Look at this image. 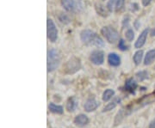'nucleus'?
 Instances as JSON below:
<instances>
[{
    "instance_id": "15",
    "label": "nucleus",
    "mask_w": 155,
    "mask_h": 128,
    "mask_svg": "<svg viewBox=\"0 0 155 128\" xmlns=\"http://www.w3.org/2000/svg\"><path fill=\"white\" fill-rule=\"evenodd\" d=\"M155 61V49L148 51L145 56L144 65L145 66H149Z\"/></svg>"
},
{
    "instance_id": "25",
    "label": "nucleus",
    "mask_w": 155,
    "mask_h": 128,
    "mask_svg": "<svg viewBox=\"0 0 155 128\" xmlns=\"http://www.w3.org/2000/svg\"><path fill=\"white\" fill-rule=\"evenodd\" d=\"M149 128H155V119L153 120L149 124Z\"/></svg>"
},
{
    "instance_id": "18",
    "label": "nucleus",
    "mask_w": 155,
    "mask_h": 128,
    "mask_svg": "<svg viewBox=\"0 0 155 128\" xmlns=\"http://www.w3.org/2000/svg\"><path fill=\"white\" fill-rule=\"evenodd\" d=\"M114 95H115V91H114L113 89H106L105 91L104 92L103 97H102V98H103V101L106 102V101H109L110 100Z\"/></svg>"
},
{
    "instance_id": "11",
    "label": "nucleus",
    "mask_w": 155,
    "mask_h": 128,
    "mask_svg": "<svg viewBox=\"0 0 155 128\" xmlns=\"http://www.w3.org/2000/svg\"><path fill=\"white\" fill-rule=\"evenodd\" d=\"M73 123L75 124V126H77L78 127H84L89 123V118L85 114H81L74 118Z\"/></svg>"
},
{
    "instance_id": "24",
    "label": "nucleus",
    "mask_w": 155,
    "mask_h": 128,
    "mask_svg": "<svg viewBox=\"0 0 155 128\" xmlns=\"http://www.w3.org/2000/svg\"><path fill=\"white\" fill-rule=\"evenodd\" d=\"M151 2H152V0H141V3H142L143 6L149 5Z\"/></svg>"
},
{
    "instance_id": "13",
    "label": "nucleus",
    "mask_w": 155,
    "mask_h": 128,
    "mask_svg": "<svg viewBox=\"0 0 155 128\" xmlns=\"http://www.w3.org/2000/svg\"><path fill=\"white\" fill-rule=\"evenodd\" d=\"M137 83L134 81V78H128L127 81L125 82V85L124 88L129 93H134L135 89L137 88Z\"/></svg>"
},
{
    "instance_id": "16",
    "label": "nucleus",
    "mask_w": 155,
    "mask_h": 128,
    "mask_svg": "<svg viewBox=\"0 0 155 128\" xmlns=\"http://www.w3.org/2000/svg\"><path fill=\"white\" fill-rule=\"evenodd\" d=\"M48 109H49L50 112L56 114H62L64 113L63 107L60 106V105H56L54 102H51L48 105Z\"/></svg>"
},
{
    "instance_id": "17",
    "label": "nucleus",
    "mask_w": 155,
    "mask_h": 128,
    "mask_svg": "<svg viewBox=\"0 0 155 128\" xmlns=\"http://www.w3.org/2000/svg\"><path fill=\"white\" fill-rule=\"evenodd\" d=\"M143 55H144V53L142 50H138L134 55V62L136 66H139L141 61H142V59H143Z\"/></svg>"
},
{
    "instance_id": "1",
    "label": "nucleus",
    "mask_w": 155,
    "mask_h": 128,
    "mask_svg": "<svg viewBox=\"0 0 155 128\" xmlns=\"http://www.w3.org/2000/svg\"><path fill=\"white\" fill-rule=\"evenodd\" d=\"M80 40L84 44L90 46H96V47H104V41L100 37L99 35L94 31L90 29H84L80 33Z\"/></svg>"
},
{
    "instance_id": "26",
    "label": "nucleus",
    "mask_w": 155,
    "mask_h": 128,
    "mask_svg": "<svg viewBox=\"0 0 155 128\" xmlns=\"http://www.w3.org/2000/svg\"><path fill=\"white\" fill-rule=\"evenodd\" d=\"M152 34V36H155V28H154V29L152 31V34Z\"/></svg>"
},
{
    "instance_id": "9",
    "label": "nucleus",
    "mask_w": 155,
    "mask_h": 128,
    "mask_svg": "<svg viewBox=\"0 0 155 128\" xmlns=\"http://www.w3.org/2000/svg\"><path fill=\"white\" fill-rule=\"evenodd\" d=\"M148 31H149V29L148 28H146V29H144L140 33V36L138 37V39H137V40L134 43V47L135 48L139 49V48H141L144 46L145 43H146V40H147V38Z\"/></svg>"
},
{
    "instance_id": "22",
    "label": "nucleus",
    "mask_w": 155,
    "mask_h": 128,
    "mask_svg": "<svg viewBox=\"0 0 155 128\" xmlns=\"http://www.w3.org/2000/svg\"><path fill=\"white\" fill-rule=\"evenodd\" d=\"M118 47L119 49L121 51H127L128 49V46L126 44L125 40L123 39H120L119 40V43H118Z\"/></svg>"
},
{
    "instance_id": "19",
    "label": "nucleus",
    "mask_w": 155,
    "mask_h": 128,
    "mask_svg": "<svg viewBox=\"0 0 155 128\" xmlns=\"http://www.w3.org/2000/svg\"><path fill=\"white\" fill-rule=\"evenodd\" d=\"M118 102H120V99H119V98H116V99L113 101H111V102H110V103H108V104L104 107L103 112H108V111H110V110H112V109H114V108L116 107V105H117V103H118Z\"/></svg>"
},
{
    "instance_id": "2",
    "label": "nucleus",
    "mask_w": 155,
    "mask_h": 128,
    "mask_svg": "<svg viewBox=\"0 0 155 128\" xmlns=\"http://www.w3.org/2000/svg\"><path fill=\"white\" fill-rule=\"evenodd\" d=\"M61 64V54L59 51L54 48H52L48 51L47 57V68L48 72H52L55 71Z\"/></svg>"
},
{
    "instance_id": "12",
    "label": "nucleus",
    "mask_w": 155,
    "mask_h": 128,
    "mask_svg": "<svg viewBox=\"0 0 155 128\" xmlns=\"http://www.w3.org/2000/svg\"><path fill=\"white\" fill-rule=\"evenodd\" d=\"M108 62L111 66L116 67L121 64V58L116 53H110L108 55Z\"/></svg>"
},
{
    "instance_id": "6",
    "label": "nucleus",
    "mask_w": 155,
    "mask_h": 128,
    "mask_svg": "<svg viewBox=\"0 0 155 128\" xmlns=\"http://www.w3.org/2000/svg\"><path fill=\"white\" fill-rule=\"evenodd\" d=\"M90 61L96 66H101L104 62V53L101 50L93 51L90 55Z\"/></svg>"
},
{
    "instance_id": "20",
    "label": "nucleus",
    "mask_w": 155,
    "mask_h": 128,
    "mask_svg": "<svg viewBox=\"0 0 155 128\" xmlns=\"http://www.w3.org/2000/svg\"><path fill=\"white\" fill-rule=\"evenodd\" d=\"M136 78H138L140 81H144L145 79L148 78V72H146V71H140L135 74Z\"/></svg>"
},
{
    "instance_id": "5",
    "label": "nucleus",
    "mask_w": 155,
    "mask_h": 128,
    "mask_svg": "<svg viewBox=\"0 0 155 128\" xmlns=\"http://www.w3.org/2000/svg\"><path fill=\"white\" fill-rule=\"evenodd\" d=\"M47 34H48V39L51 42H55L58 38V29L56 28L54 21L50 18L47 20Z\"/></svg>"
},
{
    "instance_id": "4",
    "label": "nucleus",
    "mask_w": 155,
    "mask_h": 128,
    "mask_svg": "<svg viewBox=\"0 0 155 128\" xmlns=\"http://www.w3.org/2000/svg\"><path fill=\"white\" fill-rule=\"evenodd\" d=\"M81 68V61L77 57H72L64 66V71L67 74H73Z\"/></svg>"
},
{
    "instance_id": "3",
    "label": "nucleus",
    "mask_w": 155,
    "mask_h": 128,
    "mask_svg": "<svg viewBox=\"0 0 155 128\" xmlns=\"http://www.w3.org/2000/svg\"><path fill=\"white\" fill-rule=\"evenodd\" d=\"M101 34H103V36L106 39V40L111 43V44H115L116 41H118L119 40V34L116 31L115 28L110 26H106L101 29Z\"/></svg>"
},
{
    "instance_id": "23",
    "label": "nucleus",
    "mask_w": 155,
    "mask_h": 128,
    "mask_svg": "<svg viewBox=\"0 0 155 128\" xmlns=\"http://www.w3.org/2000/svg\"><path fill=\"white\" fill-rule=\"evenodd\" d=\"M59 19H60V21H61V22H63V23H68V22H70L69 18H68L66 15H61V16H60Z\"/></svg>"
},
{
    "instance_id": "8",
    "label": "nucleus",
    "mask_w": 155,
    "mask_h": 128,
    "mask_svg": "<svg viewBox=\"0 0 155 128\" xmlns=\"http://www.w3.org/2000/svg\"><path fill=\"white\" fill-rule=\"evenodd\" d=\"M61 5L68 12H75L78 9V4L73 0H61Z\"/></svg>"
},
{
    "instance_id": "21",
    "label": "nucleus",
    "mask_w": 155,
    "mask_h": 128,
    "mask_svg": "<svg viewBox=\"0 0 155 128\" xmlns=\"http://www.w3.org/2000/svg\"><path fill=\"white\" fill-rule=\"evenodd\" d=\"M125 37L128 41H132L134 38V32L133 31V29L128 28L127 31L125 32Z\"/></svg>"
},
{
    "instance_id": "10",
    "label": "nucleus",
    "mask_w": 155,
    "mask_h": 128,
    "mask_svg": "<svg viewBox=\"0 0 155 128\" xmlns=\"http://www.w3.org/2000/svg\"><path fill=\"white\" fill-rule=\"evenodd\" d=\"M99 106V101L96 100L95 98H90L86 101V102L84 103V108L86 112H93L95 111Z\"/></svg>"
},
{
    "instance_id": "14",
    "label": "nucleus",
    "mask_w": 155,
    "mask_h": 128,
    "mask_svg": "<svg viewBox=\"0 0 155 128\" xmlns=\"http://www.w3.org/2000/svg\"><path fill=\"white\" fill-rule=\"evenodd\" d=\"M78 107V100L74 97L72 96L70 98H68V100L67 101V105H66V108L68 112L72 113L76 110Z\"/></svg>"
},
{
    "instance_id": "7",
    "label": "nucleus",
    "mask_w": 155,
    "mask_h": 128,
    "mask_svg": "<svg viewBox=\"0 0 155 128\" xmlns=\"http://www.w3.org/2000/svg\"><path fill=\"white\" fill-rule=\"evenodd\" d=\"M125 0H109L107 4V9L110 12H117L123 8Z\"/></svg>"
}]
</instances>
